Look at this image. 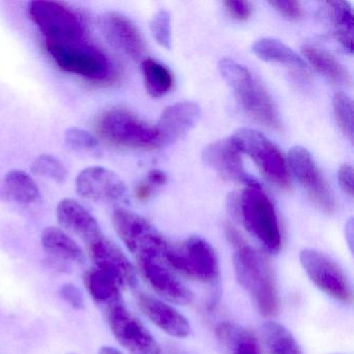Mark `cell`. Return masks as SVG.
Segmentation results:
<instances>
[{"mask_svg":"<svg viewBox=\"0 0 354 354\" xmlns=\"http://www.w3.org/2000/svg\"><path fill=\"white\" fill-rule=\"evenodd\" d=\"M225 233L234 248V268L240 285L250 294L261 315L266 318L275 316L279 298L270 265L234 227H227Z\"/></svg>","mask_w":354,"mask_h":354,"instance_id":"6da1fadb","label":"cell"},{"mask_svg":"<svg viewBox=\"0 0 354 354\" xmlns=\"http://www.w3.org/2000/svg\"><path fill=\"white\" fill-rule=\"evenodd\" d=\"M218 68L238 102L252 119L271 129H281L274 103L250 70L231 59H221Z\"/></svg>","mask_w":354,"mask_h":354,"instance_id":"7a4b0ae2","label":"cell"},{"mask_svg":"<svg viewBox=\"0 0 354 354\" xmlns=\"http://www.w3.org/2000/svg\"><path fill=\"white\" fill-rule=\"evenodd\" d=\"M231 207L239 214L252 237L268 252L281 248V234L274 206L261 184L246 186L241 196L231 198Z\"/></svg>","mask_w":354,"mask_h":354,"instance_id":"3957f363","label":"cell"},{"mask_svg":"<svg viewBox=\"0 0 354 354\" xmlns=\"http://www.w3.org/2000/svg\"><path fill=\"white\" fill-rule=\"evenodd\" d=\"M113 227L138 262L165 260L171 246L146 218L126 209H117L111 216Z\"/></svg>","mask_w":354,"mask_h":354,"instance_id":"277c9868","label":"cell"},{"mask_svg":"<svg viewBox=\"0 0 354 354\" xmlns=\"http://www.w3.org/2000/svg\"><path fill=\"white\" fill-rule=\"evenodd\" d=\"M28 11L46 43L71 44L86 41V26L82 17L63 3L36 0L30 3Z\"/></svg>","mask_w":354,"mask_h":354,"instance_id":"5b68a950","label":"cell"},{"mask_svg":"<svg viewBox=\"0 0 354 354\" xmlns=\"http://www.w3.org/2000/svg\"><path fill=\"white\" fill-rule=\"evenodd\" d=\"M101 136L118 146L136 149L161 148L155 126L145 122L125 109L105 111L98 122Z\"/></svg>","mask_w":354,"mask_h":354,"instance_id":"8992f818","label":"cell"},{"mask_svg":"<svg viewBox=\"0 0 354 354\" xmlns=\"http://www.w3.org/2000/svg\"><path fill=\"white\" fill-rule=\"evenodd\" d=\"M46 48L55 64L68 73L97 82L111 77L113 68L109 57L86 41L71 44L46 43Z\"/></svg>","mask_w":354,"mask_h":354,"instance_id":"52a82bcc","label":"cell"},{"mask_svg":"<svg viewBox=\"0 0 354 354\" xmlns=\"http://www.w3.org/2000/svg\"><path fill=\"white\" fill-rule=\"evenodd\" d=\"M165 261L169 266L203 283H213L219 277V262L214 248L198 236L188 238L178 248H171Z\"/></svg>","mask_w":354,"mask_h":354,"instance_id":"ba28073f","label":"cell"},{"mask_svg":"<svg viewBox=\"0 0 354 354\" xmlns=\"http://www.w3.org/2000/svg\"><path fill=\"white\" fill-rule=\"evenodd\" d=\"M232 138L241 153H245L256 162L269 181L279 187H289L290 177L285 158L266 136L250 128H240Z\"/></svg>","mask_w":354,"mask_h":354,"instance_id":"9c48e42d","label":"cell"},{"mask_svg":"<svg viewBox=\"0 0 354 354\" xmlns=\"http://www.w3.org/2000/svg\"><path fill=\"white\" fill-rule=\"evenodd\" d=\"M300 263L310 281L324 293L339 301L352 300V290L343 269L326 254L313 248L300 252Z\"/></svg>","mask_w":354,"mask_h":354,"instance_id":"30bf717a","label":"cell"},{"mask_svg":"<svg viewBox=\"0 0 354 354\" xmlns=\"http://www.w3.org/2000/svg\"><path fill=\"white\" fill-rule=\"evenodd\" d=\"M106 312L111 333L130 354H161L152 333L123 304H117Z\"/></svg>","mask_w":354,"mask_h":354,"instance_id":"8fae6325","label":"cell"},{"mask_svg":"<svg viewBox=\"0 0 354 354\" xmlns=\"http://www.w3.org/2000/svg\"><path fill=\"white\" fill-rule=\"evenodd\" d=\"M288 159L291 171L313 202L324 212L333 213L337 208L335 196L310 152L302 147L296 146L290 151Z\"/></svg>","mask_w":354,"mask_h":354,"instance_id":"7c38bea8","label":"cell"},{"mask_svg":"<svg viewBox=\"0 0 354 354\" xmlns=\"http://www.w3.org/2000/svg\"><path fill=\"white\" fill-rule=\"evenodd\" d=\"M75 187L82 198L97 203L118 202L127 194L123 180L103 167L82 169L76 178Z\"/></svg>","mask_w":354,"mask_h":354,"instance_id":"4fadbf2b","label":"cell"},{"mask_svg":"<svg viewBox=\"0 0 354 354\" xmlns=\"http://www.w3.org/2000/svg\"><path fill=\"white\" fill-rule=\"evenodd\" d=\"M241 151L233 138H223L208 145L203 150V161L221 177L237 183L252 186L259 184L244 169Z\"/></svg>","mask_w":354,"mask_h":354,"instance_id":"5bb4252c","label":"cell"},{"mask_svg":"<svg viewBox=\"0 0 354 354\" xmlns=\"http://www.w3.org/2000/svg\"><path fill=\"white\" fill-rule=\"evenodd\" d=\"M99 28L107 42L133 61H140L146 45L138 26L123 14L109 12L99 19Z\"/></svg>","mask_w":354,"mask_h":354,"instance_id":"9a60e30c","label":"cell"},{"mask_svg":"<svg viewBox=\"0 0 354 354\" xmlns=\"http://www.w3.org/2000/svg\"><path fill=\"white\" fill-rule=\"evenodd\" d=\"M88 250L95 268L111 275L121 288L136 287L138 279L133 265L106 236L102 235L88 244Z\"/></svg>","mask_w":354,"mask_h":354,"instance_id":"2e32d148","label":"cell"},{"mask_svg":"<svg viewBox=\"0 0 354 354\" xmlns=\"http://www.w3.org/2000/svg\"><path fill=\"white\" fill-rule=\"evenodd\" d=\"M201 107L190 101L167 107L155 125L160 138V146H171L183 138L198 123Z\"/></svg>","mask_w":354,"mask_h":354,"instance_id":"e0dca14e","label":"cell"},{"mask_svg":"<svg viewBox=\"0 0 354 354\" xmlns=\"http://www.w3.org/2000/svg\"><path fill=\"white\" fill-rule=\"evenodd\" d=\"M138 268L147 283L169 301L187 304L192 300L190 290L165 266L163 261L138 262Z\"/></svg>","mask_w":354,"mask_h":354,"instance_id":"ac0fdd59","label":"cell"},{"mask_svg":"<svg viewBox=\"0 0 354 354\" xmlns=\"http://www.w3.org/2000/svg\"><path fill=\"white\" fill-rule=\"evenodd\" d=\"M57 217L64 229L75 234L86 244H90L103 235L100 225L94 215L74 198H64L59 203Z\"/></svg>","mask_w":354,"mask_h":354,"instance_id":"d6986e66","label":"cell"},{"mask_svg":"<svg viewBox=\"0 0 354 354\" xmlns=\"http://www.w3.org/2000/svg\"><path fill=\"white\" fill-rule=\"evenodd\" d=\"M136 299L142 312L167 335L179 339L190 335L192 327L187 319L173 306L144 293L138 294Z\"/></svg>","mask_w":354,"mask_h":354,"instance_id":"ffe728a7","label":"cell"},{"mask_svg":"<svg viewBox=\"0 0 354 354\" xmlns=\"http://www.w3.org/2000/svg\"><path fill=\"white\" fill-rule=\"evenodd\" d=\"M41 243L45 252L55 260L76 264H84L86 261L84 250L77 242L59 227H45L41 235Z\"/></svg>","mask_w":354,"mask_h":354,"instance_id":"44dd1931","label":"cell"},{"mask_svg":"<svg viewBox=\"0 0 354 354\" xmlns=\"http://www.w3.org/2000/svg\"><path fill=\"white\" fill-rule=\"evenodd\" d=\"M84 283L93 300L106 310L122 304L121 286L107 273L91 269L86 273Z\"/></svg>","mask_w":354,"mask_h":354,"instance_id":"7402d4cb","label":"cell"},{"mask_svg":"<svg viewBox=\"0 0 354 354\" xmlns=\"http://www.w3.org/2000/svg\"><path fill=\"white\" fill-rule=\"evenodd\" d=\"M326 17L333 28L335 40L348 53L353 51V10L347 1H329L326 3Z\"/></svg>","mask_w":354,"mask_h":354,"instance_id":"603a6c76","label":"cell"},{"mask_svg":"<svg viewBox=\"0 0 354 354\" xmlns=\"http://www.w3.org/2000/svg\"><path fill=\"white\" fill-rule=\"evenodd\" d=\"M5 190L14 202L21 205L36 204L41 200V190L32 176L21 169H13L5 177Z\"/></svg>","mask_w":354,"mask_h":354,"instance_id":"cb8c5ba5","label":"cell"},{"mask_svg":"<svg viewBox=\"0 0 354 354\" xmlns=\"http://www.w3.org/2000/svg\"><path fill=\"white\" fill-rule=\"evenodd\" d=\"M257 57L265 62H274L297 69H306V62L291 48L274 39L264 38L257 41L252 46Z\"/></svg>","mask_w":354,"mask_h":354,"instance_id":"d4e9b609","label":"cell"},{"mask_svg":"<svg viewBox=\"0 0 354 354\" xmlns=\"http://www.w3.org/2000/svg\"><path fill=\"white\" fill-rule=\"evenodd\" d=\"M302 53L319 73L337 84H349L350 75L347 70L330 53L312 45H304Z\"/></svg>","mask_w":354,"mask_h":354,"instance_id":"484cf974","label":"cell"},{"mask_svg":"<svg viewBox=\"0 0 354 354\" xmlns=\"http://www.w3.org/2000/svg\"><path fill=\"white\" fill-rule=\"evenodd\" d=\"M263 341L270 354H302L291 333L281 323L267 321L261 327Z\"/></svg>","mask_w":354,"mask_h":354,"instance_id":"4316f807","label":"cell"},{"mask_svg":"<svg viewBox=\"0 0 354 354\" xmlns=\"http://www.w3.org/2000/svg\"><path fill=\"white\" fill-rule=\"evenodd\" d=\"M142 75L147 92L153 98L165 96L173 86V74L169 68L154 59H146L142 63Z\"/></svg>","mask_w":354,"mask_h":354,"instance_id":"83f0119b","label":"cell"},{"mask_svg":"<svg viewBox=\"0 0 354 354\" xmlns=\"http://www.w3.org/2000/svg\"><path fill=\"white\" fill-rule=\"evenodd\" d=\"M32 171L36 175L57 183H64L68 177L65 165L57 157L50 154L36 157L32 163Z\"/></svg>","mask_w":354,"mask_h":354,"instance_id":"f1b7e54d","label":"cell"},{"mask_svg":"<svg viewBox=\"0 0 354 354\" xmlns=\"http://www.w3.org/2000/svg\"><path fill=\"white\" fill-rule=\"evenodd\" d=\"M337 125L350 142H353V102L347 95L337 94L333 101Z\"/></svg>","mask_w":354,"mask_h":354,"instance_id":"f546056e","label":"cell"},{"mask_svg":"<svg viewBox=\"0 0 354 354\" xmlns=\"http://www.w3.org/2000/svg\"><path fill=\"white\" fill-rule=\"evenodd\" d=\"M151 32L160 46L171 48V19L167 10H160L155 14L151 20Z\"/></svg>","mask_w":354,"mask_h":354,"instance_id":"4dcf8cb0","label":"cell"},{"mask_svg":"<svg viewBox=\"0 0 354 354\" xmlns=\"http://www.w3.org/2000/svg\"><path fill=\"white\" fill-rule=\"evenodd\" d=\"M65 142L69 148L75 151H92L99 146V140L88 130L71 127L66 130Z\"/></svg>","mask_w":354,"mask_h":354,"instance_id":"1f68e13d","label":"cell"},{"mask_svg":"<svg viewBox=\"0 0 354 354\" xmlns=\"http://www.w3.org/2000/svg\"><path fill=\"white\" fill-rule=\"evenodd\" d=\"M271 6L275 8L281 15L290 20H298L304 15L301 6L298 1H292V0H277V1H270Z\"/></svg>","mask_w":354,"mask_h":354,"instance_id":"d6a6232c","label":"cell"},{"mask_svg":"<svg viewBox=\"0 0 354 354\" xmlns=\"http://www.w3.org/2000/svg\"><path fill=\"white\" fill-rule=\"evenodd\" d=\"M61 297L74 310L84 308V297L82 290L73 283H65L61 289Z\"/></svg>","mask_w":354,"mask_h":354,"instance_id":"836d02e7","label":"cell"},{"mask_svg":"<svg viewBox=\"0 0 354 354\" xmlns=\"http://www.w3.org/2000/svg\"><path fill=\"white\" fill-rule=\"evenodd\" d=\"M225 9L229 12L230 15L234 19L244 21L248 19L252 13V6L248 1H242V0H227L223 3Z\"/></svg>","mask_w":354,"mask_h":354,"instance_id":"e575fe53","label":"cell"},{"mask_svg":"<svg viewBox=\"0 0 354 354\" xmlns=\"http://www.w3.org/2000/svg\"><path fill=\"white\" fill-rule=\"evenodd\" d=\"M339 182L345 194L353 196V169L351 165H342L339 171Z\"/></svg>","mask_w":354,"mask_h":354,"instance_id":"d590c367","label":"cell"},{"mask_svg":"<svg viewBox=\"0 0 354 354\" xmlns=\"http://www.w3.org/2000/svg\"><path fill=\"white\" fill-rule=\"evenodd\" d=\"M167 178L163 171L154 169L149 173L148 178H147V183L151 186H160L167 183Z\"/></svg>","mask_w":354,"mask_h":354,"instance_id":"8d00e7d4","label":"cell"},{"mask_svg":"<svg viewBox=\"0 0 354 354\" xmlns=\"http://www.w3.org/2000/svg\"><path fill=\"white\" fill-rule=\"evenodd\" d=\"M151 194H152V186L149 185L147 182L140 184L138 189H136V196L140 200H147V198H150Z\"/></svg>","mask_w":354,"mask_h":354,"instance_id":"74e56055","label":"cell"},{"mask_svg":"<svg viewBox=\"0 0 354 354\" xmlns=\"http://www.w3.org/2000/svg\"><path fill=\"white\" fill-rule=\"evenodd\" d=\"M98 354H123L120 350H118L117 348L111 347V346H103V347L100 348L99 350Z\"/></svg>","mask_w":354,"mask_h":354,"instance_id":"f35d334b","label":"cell"},{"mask_svg":"<svg viewBox=\"0 0 354 354\" xmlns=\"http://www.w3.org/2000/svg\"><path fill=\"white\" fill-rule=\"evenodd\" d=\"M169 354H186L185 352L179 351V350H171Z\"/></svg>","mask_w":354,"mask_h":354,"instance_id":"ab89813d","label":"cell"}]
</instances>
